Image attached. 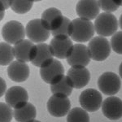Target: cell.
<instances>
[{"instance_id":"obj_1","label":"cell","mask_w":122,"mask_h":122,"mask_svg":"<svg viewBox=\"0 0 122 122\" xmlns=\"http://www.w3.org/2000/svg\"><path fill=\"white\" fill-rule=\"evenodd\" d=\"M94 30L99 37H106L112 36L117 33L119 23L117 17L112 13L102 12L97 16L94 20Z\"/></svg>"},{"instance_id":"obj_2","label":"cell","mask_w":122,"mask_h":122,"mask_svg":"<svg viewBox=\"0 0 122 122\" xmlns=\"http://www.w3.org/2000/svg\"><path fill=\"white\" fill-rule=\"evenodd\" d=\"M72 22L73 31L71 36L72 40L81 44L82 42H90L94 38L95 33L94 24L90 20L83 18H76Z\"/></svg>"},{"instance_id":"obj_3","label":"cell","mask_w":122,"mask_h":122,"mask_svg":"<svg viewBox=\"0 0 122 122\" xmlns=\"http://www.w3.org/2000/svg\"><path fill=\"white\" fill-rule=\"evenodd\" d=\"M26 36L25 28L22 23L17 20H10L5 23L2 28V37L5 42L15 45L24 40Z\"/></svg>"},{"instance_id":"obj_4","label":"cell","mask_w":122,"mask_h":122,"mask_svg":"<svg viewBox=\"0 0 122 122\" xmlns=\"http://www.w3.org/2000/svg\"><path fill=\"white\" fill-rule=\"evenodd\" d=\"M25 33L28 39L33 43H44L50 38L51 33L43 25L41 18L33 19L25 27Z\"/></svg>"},{"instance_id":"obj_5","label":"cell","mask_w":122,"mask_h":122,"mask_svg":"<svg viewBox=\"0 0 122 122\" xmlns=\"http://www.w3.org/2000/svg\"><path fill=\"white\" fill-rule=\"evenodd\" d=\"M90 58L95 61H104L111 53V45L107 38L103 37H94L88 44Z\"/></svg>"},{"instance_id":"obj_6","label":"cell","mask_w":122,"mask_h":122,"mask_svg":"<svg viewBox=\"0 0 122 122\" xmlns=\"http://www.w3.org/2000/svg\"><path fill=\"white\" fill-rule=\"evenodd\" d=\"M100 91L108 96H114L121 90V81L117 74L112 72H103L98 79Z\"/></svg>"},{"instance_id":"obj_7","label":"cell","mask_w":122,"mask_h":122,"mask_svg":"<svg viewBox=\"0 0 122 122\" xmlns=\"http://www.w3.org/2000/svg\"><path fill=\"white\" fill-rule=\"evenodd\" d=\"M39 73L43 81L51 86L58 83L65 76L64 65L60 60L55 59L49 65L40 68Z\"/></svg>"},{"instance_id":"obj_8","label":"cell","mask_w":122,"mask_h":122,"mask_svg":"<svg viewBox=\"0 0 122 122\" xmlns=\"http://www.w3.org/2000/svg\"><path fill=\"white\" fill-rule=\"evenodd\" d=\"M79 103L82 109L88 112H96L102 107L103 97L95 89H86L79 96Z\"/></svg>"},{"instance_id":"obj_9","label":"cell","mask_w":122,"mask_h":122,"mask_svg":"<svg viewBox=\"0 0 122 122\" xmlns=\"http://www.w3.org/2000/svg\"><path fill=\"white\" fill-rule=\"evenodd\" d=\"M13 48H14L15 60L25 64L32 62L36 58L38 54L37 45L29 41V39H24L21 42L14 45Z\"/></svg>"},{"instance_id":"obj_10","label":"cell","mask_w":122,"mask_h":122,"mask_svg":"<svg viewBox=\"0 0 122 122\" xmlns=\"http://www.w3.org/2000/svg\"><path fill=\"white\" fill-rule=\"evenodd\" d=\"M47 111L54 117H63L68 115L71 108V102L68 97L52 94L47 101Z\"/></svg>"},{"instance_id":"obj_11","label":"cell","mask_w":122,"mask_h":122,"mask_svg":"<svg viewBox=\"0 0 122 122\" xmlns=\"http://www.w3.org/2000/svg\"><path fill=\"white\" fill-rule=\"evenodd\" d=\"M5 101L12 109H19L29 103V94L22 86H12L6 92Z\"/></svg>"},{"instance_id":"obj_12","label":"cell","mask_w":122,"mask_h":122,"mask_svg":"<svg viewBox=\"0 0 122 122\" xmlns=\"http://www.w3.org/2000/svg\"><path fill=\"white\" fill-rule=\"evenodd\" d=\"M90 60L88 47L84 44L77 43L73 46L72 54L67 59V62L71 68H86Z\"/></svg>"},{"instance_id":"obj_13","label":"cell","mask_w":122,"mask_h":122,"mask_svg":"<svg viewBox=\"0 0 122 122\" xmlns=\"http://www.w3.org/2000/svg\"><path fill=\"white\" fill-rule=\"evenodd\" d=\"M102 112L107 119L120 120L122 117V100L116 96H109L102 103Z\"/></svg>"},{"instance_id":"obj_14","label":"cell","mask_w":122,"mask_h":122,"mask_svg":"<svg viewBox=\"0 0 122 122\" xmlns=\"http://www.w3.org/2000/svg\"><path fill=\"white\" fill-rule=\"evenodd\" d=\"M49 46L51 49L54 57L60 60H67L72 54L74 45L70 38H53Z\"/></svg>"},{"instance_id":"obj_15","label":"cell","mask_w":122,"mask_h":122,"mask_svg":"<svg viewBox=\"0 0 122 122\" xmlns=\"http://www.w3.org/2000/svg\"><path fill=\"white\" fill-rule=\"evenodd\" d=\"M64 18V16L60 10L56 7H50L42 12L41 20L44 26L51 33L61 26Z\"/></svg>"},{"instance_id":"obj_16","label":"cell","mask_w":122,"mask_h":122,"mask_svg":"<svg viewBox=\"0 0 122 122\" xmlns=\"http://www.w3.org/2000/svg\"><path fill=\"white\" fill-rule=\"evenodd\" d=\"M7 76L12 81L21 83L25 81L30 75V69L27 64L14 60L7 66Z\"/></svg>"},{"instance_id":"obj_17","label":"cell","mask_w":122,"mask_h":122,"mask_svg":"<svg viewBox=\"0 0 122 122\" xmlns=\"http://www.w3.org/2000/svg\"><path fill=\"white\" fill-rule=\"evenodd\" d=\"M76 11L79 18L90 20L96 19L99 15L100 7L99 1H79L76 3Z\"/></svg>"},{"instance_id":"obj_18","label":"cell","mask_w":122,"mask_h":122,"mask_svg":"<svg viewBox=\"0 0 122 122\" xmlns=\"http://www.w3.org/2000/svg\"><path fill=\"white\" fill-rule=\"evenodd\" d=\"M67 76L69 78L73 89H81L87 86L90 80V73L87 68H70Z\"/></svg>"},{"instance_id":"obj_19","label":"cell","mask_w":122,"mask_h":122,"mask_svg":"<svg viewBox=\"0 0 122 122\" xmlns=\"http://www.w3.org/2000/svg\"><path fill=\"white\" fill-rule=\"evenodd\" d=\"M37 46H38V54L36 58L31 63L33 66L42 68L49 65L54 60V55L50 46L46 43H39L37 44Z\"/></svg>"},{"instance_id":"obj_20","label":"cell","mask_w":122,"mask_h":122,"mask_svg":"<svg viewBox=\"0 0 122 122\" xmlns=\"http://www.w3.org/2000/svg\"><path fill=\"white\" fill-rule=\"evenodd\" d=\"M36 107L29 102L21 108L13 109V117L16 122H32L36 120Z\"/></svg>"},{"instance_id":"obj_21","label":"cell","mask_w":122,"mask_h":122,"mask_svg":"<svg viewBox=\"0 0 122 122\" xmlns=\"http://www.w3.org/2000/svg\"><path fill=\"white\" fill-rule=\"evenodd\" d=\"M73 86L71 83L69 78L64 76L58 83L51 86V91L54 95H60L64 97H69L72 94Z\"/></svg>"},{"instance_id":"obj_22","label":"cell","mask_w":122,"mask_h":122,"mask_svg":"<svg viewBox=\"0 0 122 122\" xmlns=\"http://www.w3.org/2000/svg\"><path fill=\"white\" fill-rule=\"evenodd\" d=\"M14 48L5 42H0V65L7 66L14 61Z\"/></svg>"},{"instance_id":"obj_23","label":"cell","mask_w":122,"mask_h":122,"mask_svg":"<svg viewBox=\"0 0 122 122\" xmlns=\"http://www.w3.org/2000/svg\"><path fill=\"white\" fill-rule=\"evenodd\" d=\"M72 31H73V26L72 20L68 17L64 16L61 26L56 30L52 31L51 35L56 38H69V37L72 34Z\"/></svg>"},{"instance_id":"obj_24","label":"cell","mask_w":122,"mask_h":122,"mask_svg":"<svg viewBox=\"0 0 122 122\" xmlns=\"http://www.w3.org/2000/svg\"><path fill=\"white\" fill-rule=\"evenodd\" d=\"M67 122H90V116L81 107H74L68 112Z\"/></svg>"},{"instance_id":"obj_25","label":"cell","mask_w":122,"mask_h":122,"mask_svg":"<svg viewBox=\"0 0 122 122\" xmlns=\"http://www.w3.org/2000/svg\"><path fill=\"white\" fill-rule=\"evenodd\" d=\"M33 6V1H12L11 9L16 14L24 15L28 13Z\"/></svg>"},{"instance_id":"obj_26","label":"cell","mask_w":122,"mask_h":122,"mask_svg":"<svg viewBox=\"0 0 122 122\" xmlns=\"http://www.w3.org/2000/svg\"><path fill=\"white\" fill-rule=\"evenodd\" d=\"M13 109L6 103L0 102V122H11Z\"/></svg>"},{"instance_id":"obj_27","label":"cell","mask_w":122,"mask_h":122,"mask_svg":"<svg viewBox=\"0 0 122 122\" xmlns=\"http://www.w3.org/2000/svg\"><path fill=\"white\" fill-rule=\"evenodd\" d=\"M110 45L117 54L122 55V31L117 32L112 36Z\"/></svg>"},{"instance_id":"obj_28","label":"cell","mask_w":122,"mask_h":122,"mask_svg":"<svg viewBox=\"0 0 122 122\" xmlns=\"http://www.w3.org/2000/svg\"><path fill=\"white\" fill-rule=\"evenodd\" d=\"M99 7L104 12L112 13L120 7L119 1H99Z\"/></svg>"},{"instance_id":"obj_29","label":"cell","mask_w":122,"mask_h":122,"mask_svg":"<svg viewBox=\"0 0 122 122\" xmlns=\"http://www.w3.org/2000/svg\"><path fill=\"white\" fill-rule=\"evenodd\" d=\"M7 83L2 76H0V98L3 97L7 92Z\"/></svg>"},{"instance_id":"obj_30","label":"cell","mask_w":122,"mask_h":122,"mask_svg":"<svg viewBox=\"0 0 122 122\" xmlns=\"http://www.w3.org/2000/svg\"><path fill=\"white\" fill-rule=\"evenodd\" d=\"M5 7H3V3H2V1H0V22H1L2 20H3V19L4 18L5 16Z\"/></svg>"},{"instance_id":"obj_31","label":"cell","mask_w":122,"mask_h":122,"mask_svg":"<svg viewBox=\"0 0 122 122\" xmlns=\"http://www.w3.org/2000/svg\"><path fill=\"white\" fill-rule=\"evenodd\" d=\"M11 2H12V1H2L3 7H5L6 10L8 9V8H11Z\"/></svg>"},{"instance_id":"obj_32","label":"cell","mask_w":122,"mask_h":122,"mask_svg":"<svg viewBox=\"0 0 122 122\" xmlns=\"http://www.w3.org/2000/svg\"><path fill=\"white\" fill-rule=\"evenodd\" d=\"M119 73H120V76L122 79V62L121 64H120V67H119Z\"/></svg>"},{"instance_id":"obj_33","label":"cell","mask_w":122,"mask_h":122,"mask_svg":"<svg viewBox=\"0 0 122 122\" xmlns=\"http://www.w3.org/2000/svg\"><path fill=\"white\" fill-rule=\"evenodd\" d=\"M119 25H120V27H121V29H122V14L121 15V16H120V20H119Z\"/></svg>"},{"instance_id":"obj_34","label":"cell","mask_w":122,"mask_h":122,"mask_svg":"<svg viewBox=\"0 0 122 122\" xmlns=\"http://www.w3.org/2000/svg\"><path fill=\"white\" fill-rule=\"evenodd\" d=\"M119 5H120V7H121V6H122V1H119Z\"/></svg>"},{"instance_id":"obj_35","label":"cell","mask_w":122,"mask_h":122,"mask_svg":"<svg viewBox=\"0 0 122 122\" xmlns=\"http://www.w3.org/2000/svg\"><path fill=\"white\" fill-rule=\"evenodd\" d=\"M32 122H41L40 121H38V120H34L33 121H32Z\"/></svg>"}]
</instances>
